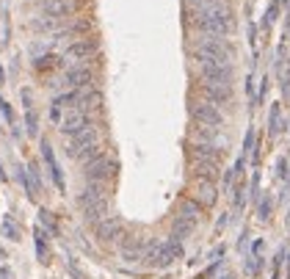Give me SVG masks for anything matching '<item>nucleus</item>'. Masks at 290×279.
<instances>
[{
    "instance_id": "4",
    "label": "nucleus",
    "mask_w": 290,
    "mask_h": 279,
    "mask_svg": "<svg viewBox=\"0 0 290 279\" xmlns=\"http://www.w3.org/2000/svg\"><path fill=\"white\" fill-rule=\"evenodd\" d=\"M94 55H97V42L94 39H77L72 45H67L64 50V58L69 64H83V61H92Z\"/></svg>"
},
{
    "instance_id": "5",
    "label": "nucleus",
    "mask_w": 290,
    "mask_h": 279,
    "mask_svg": "<svg viewBox=\"0 0 290 279\" xmlns=\"http://www.w3.org/2000/svg\"><path fill=\"white\" fill-rule=\"evenodd\" d=\"M94 144H99V130L94 127V124H89V127H83V130H77V133H72V136H69L67 152L75 158L77 152H83L86 147H94Z\"/></svg>"
},
{
    "instance_id": "3",
    "label": "nucleus",
    "mask_w": 290,
    "mask_h": 279,
    "mask_svg": "<svg viewBox=\"0 0 290 279\" xmlns=\"http://www.w3.org/2000/svg\"><path fill=\"white\" fill-rule=\"evenodd\" d=\"M199 75L205 83H221L232 86V64L221 61H199Z\"/></svg>"
},
{
    "instance_id": "12",
    "label": "nucleus",
    "mask_w": 290,
    "mask_h": 279,
    "mask_svg": "<svg viewBox=\"0 0 290 279\" xmlns=\"http://www.w3.org/2000/svg\"><path fill=\"white\" fill-rule=\"evenodd\" d=\"M77 8L75 0H42V11H47L50 17H69Z\"/></svg>"
},
{
    "instance_id": "13",
    "label": "nucleus",
    "mask_w": 290,
    "mask_h": 279,
    "mask_svg": "<svg viewBox=\"0 0 290 279\" xmlns=\"http://www.w3.org/2000/svg\"><path fill=\"white\" fill-rule=\"evenodd\" d=\"M221 155H224V149L210 147V144H196V147H193V152H191V158L196 163H216V166H218Z\"/></svg>"
},
{
    "instance_id": "8",
    "label": "nucleus",
    "mask_w": 290,
    "mask_h": 279,
    "mask_svg": "<svg viewBox=\"0 0 290 279\" xmlns=\"http://www.w3.org/2000/svg\"><path fill=\"white\" fill-rule=\"evenodd\" d=\"M92 124V116H89V111H80V108H69L67 116L61 119V127L58 130L64 133V136H72V133L83 130V127H89Z\"/></svg>"
},
{
    "instance_id": "19",
    "label": "nucleus",
    "mask_w": 290,
    "mask_h": 279,
    "mask_svg": "<svg viewBox=\"0 0 290 279\" xmlns=\"http://www.w3.org/2000/svg\"><path fill=\"white\" fill-rule=\"evenodd\" d=\"M271 130L279 133V108L274 105V111H271Z\"/></svg>"
},
{
    "instance_id": "14",
    "label": "nucleus",
    "mask_w": 290,
    "mask_h": 279,
    "mask_svg": "<svg viewBox=\"0 0 290 279\" xmlns=\"http://www.w3.org/2000/svg\"><path fill=\"white\" fill-rule=\"evenodd\" d=\"M105 216H108V196H105V199L92 202V205H86V208H83V218L89 221V224H94V227H97Z\"/></svg>"
},
{
    "instance_id": "1",
    "label": "nucleus",
    "mask_w": 290,
    "mask_h": 279,
    "mask_svg": "<svg viewBox=\"0 0 290 279\" xmlns=\"http://www.w3.org/2000/svg\"><path fill=\"white\" fill-rule=\"evenodd\" d=\"M193 58L199 61H221V64H232L235 58V50L224 36H210V33H202L193 45Z\"/></svg>"
},
{
    "instance_id": "15",
    "label": "nucleus",
    "mask_w": 290,
    "mask_h": 279,
    "mask_svg": "<svg viewBox=\"0 0 290 279\" xmlns=\"http://www.w3.org/2000/svg\"><path fill=\"white\" fill-rule=\"evenodd\" d=\"M119 235H122V224H119L116 218H108V216H105V218L97 224V238H99V240H116Z\"/></svg>"
},
{
    "instance_id": "20",
    "label": "nucleus",
    "mask_w": 290,
    "mask_h": 279,
    "mask_svg": "<svg viewBox=\"0 0 290 279\" xmlns=\"http://www.w3.org/2000/svg\"><path fill=\"white\" fill-rule=\"evenodd\" d=\"M193 8H202V6H210V3H218V0H188Z\"/></svg>"
},
{
    "instance_id": "9",
    "label": "nucleus",
    "mask_w": 290,
    "mask_h": 279,
    "mask_svg": "<svg viewBox=\"0 0 290 279\" xmlns=\"http://www.w3.org/2000/svg\"><path fill=\"white\" fill-rule=\"evenodd\" d=\"M193 139H196V144H210V147H221V149L227 147V139L218 133V127H207V124L193 127Z\"/></svg>"
},
{
    "instance_id": "2",
    "label": "nucleus",
    "mask_w": 290,
    "mask_h": 279,
    "mask_svg": "<svg viewBox=\"0 0 290 279\" xmlns=\"http://www.w3.org/2000/svg\"><path fill=\"white\" fill-rule=\"evenodd\" d=\"M191 25L199 33L227 36V33H232V28H235V20H232V14H227V17H196V14H191Z\"/></svg>"
},
{
    "instance_id": "16",
    "label": "nucleus",
    "mask_w": 290,
    "mask_h": 279,
    "mask_svg": "<svg viewBox=\"0 0 290 279\" xmlns=\"http://www.w3.org/2000/svg\"><path fill=\"white\" fill-rule=\"evenodd\" d=\"M97 199H105V183H89L77 202H80V208H86V205H92Z\"/></svg>"
},
{
    "instance_id": "17",
    "label": "nucleus",
    "mask_w": 290,
    "mask_h": 279,
    "mask_svg": "<svg viewBox=\"0 0 290 279\" xmlns=\"http://www.w3.org/2000/svg\"><path fill=\"white\" fill-rule=\"evenodd\" d=\"M196 194H199V199L205 202V205H213V199H216L213 183H210V180H205V177H199L196 180Z\"/></svg>"
},
{
    "instance_id": "18",
    "label": "nucleus",
    "mask_w": 290,
    "mask_h": 279,
    "mask_svg": "<svg viewBox=\"0 0 290 279\" xmlns=\"http://www.w3.org/2000/svg\"><path fill=\"white\" fill-rule=\"evenodd\" d=\"M196 227V218H188V216H180L174 221V238H188Z\"/></svg>"
},
{
    "instance_id": "6",
    "label": "nucleus",
    "mask_w": 290,
    "mask_h": 279,
    "mask_svg": "<svg viewBox=\"0 0 290 279\" xmlns=\"http://www.w3.org/2000/svg\"><path fill=\"white\" fill-rule=\"evenodd\" d=\"M114 171H116V163L105 155H99V158H94L92 163H86V177H89V183H105V180L114 177Z\"/></svg>"
},
{
    "instance_id": "11",
    "label": "nucleus",
    "mask_w": 290,
    "mask_h": 279,
    "mask_svg": "<svg viewBox=\"0 0 290 279\" xmlns=\"http://www.w3.org/2000/svg\"><path fill=\"white\" fill-rule=\"evenodd\" d=\"M64 83L72 86V89H89L94 83V75L89 67H72V70L64 75Z\"/></svg>"
},
{
    "instance_id": "7",
    "label": "nucleus",
    "mask_w": 290,
    "mask_h": 279,
    "mask_svg": "<svg viewBox=\"0 0 290 279\" xmlns=\"http://www.w3.org/2000/svg\"><path fill=\"white\" fill-rule=\"evenodd\" d=\"M191 116L196 119L199 124H207V127H221L224 124L221 111H218V105H213V102H196V105H191Z\"/></svg>"
},
{
    "instance_id": "10",
    "label": "nucleus",
    "mask_w": 290,
    "mask_h": 279,
    "mask_svg": "<svg viewBox=\"0 0 290 279\" xmlns=\"http://www.w3.org/2000/svg\"><path fill=\"white\" fill-rule=\"evenodd\" d=\"M202 92H205L207 102L213 105H227L232 100V86H221V83H202Z\"/></svg>"
}]
</instances>
